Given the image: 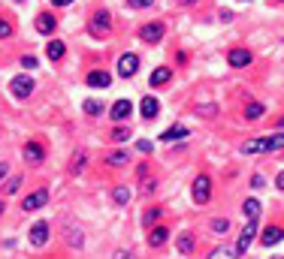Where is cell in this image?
I'll return each instance as SVG.
<instances>
[{"mask_svg":"<svg viewBox=\"0 0 284 259\" xmlns=\"http://www.w3.org/2000/svg\"><path fill=\"white\" fill-rule=\"evenodd\" d=\"M166 241H169V229H166V226H154L151 235H148V244H151V247H160V244H166Z\"/></svg>","mask_w":284,"mask_h":259,"instance_id":"cell-17","label":"cell"},{"mask_svg":"<svg viewBox=\"0 0 284 259\" xmlns=\"http://www.w3.org/2000/svg\"><path fill=\"white\" fill-rule=\"evenodd\" d=\"M157 220H160V208H151V211L142 214V223H145V226H154Z\"/></svg>","mask_w":284,"mask_h":259,"instance_id":"cell-25","label":"cell"},{"mask_svg":"<svg viewBox=\"0 0 284 259\" xmlns=\"http://www.w3.org/2000/svg\"><path fill=\"white\" fill-rule=\"evenodd\" d=\"M6 172H9V166H6V163H0V181L6 178Z\"/></svg>","mask_w":284,"mask_h":259,"instance_id":"cell-38","label":"cell"},{"mask_svg":"<svg viewBox=\"0 0 284 259\" xmlns=\"http://www.w3.org/2000/svg\"><path fill=\"white\" fill-rule=\"evenodd\" d=\"M0 214H3V202H0Z\"/></svg>","mask_w":284,"mask_h":259,"instance_id":"cell-42","label":"cell"},{"mask_svg":"<svg viewBox=\"0 0 284 259\" xmlns=\"http://www.w3.org/2000/svg\"><path fill=\"white\" fill-rule=\"evenodd\" d=\"M9 33H12L9 21H6V18H0V39H3V36H9Z\"/></svg>","mask_w":284,"mask_h":259,"instance_id":"cell-34","label":"cell"},{"mask_svg":"<svg viewBox=\"0 0 284 259\" xmlns=\"http://www.w3.org/2000/svg\"><path fill=\"white\" fill-rule=\"evenodd\" d=\"M136 148H139L142 154H151V142H148V139H139V142H136Z\"/></svg>","mask_w":284,"mask_h":259,"instance_id":"cell-32","label":"cell"},{"mask_svg":"<svg viewBox=\"0 0 284 259\" xmlns=\"http://www.w3.org/2000/svg\"><path fill=\"white\" fill-rule=\"evenodd\" d=\"M112 196H115V202H118V205H127V202H130V190H127V187H118Z\"/></svg>","mask_w":284,"mask_h":259,"instance_id":"cell-28","label":"cell"},{"mask_svg":"<svg viewBox=\"0 0 284 259\" xmlns=\"http://www.w3.org/2000/svg\"><path fill=\"white\" fill-rule=\"evenodd\" d=\"M263 115V103H248V109H245V118L248 121H257Z\"/></svg>","mask_w":284,"mask_h":259,"instance_id":"cell-22","label":"cell"},{"mask_svg":"<svg viewBox=\"0 0 284 259\" xmlns=\"http://www.w3.org/2000/svg\"><path fill=\"white\" fill-rule=\"evenodd\" d=\"M45 199H48V193H45V190H33V193L21 202V208H24V211H36V208H42V205H45Z\"/></svg>","mask_w":284,"mask_h":259,"instance_id":"cell-10","label":"cell"},{"mask_svg":"<svg viewBox=\"0 0 284 259\" xmlns=\"http://www.w3.org/2000/svg\"><path fill=\"white\" fill-rule=\"evenodd\" d=\"M284 148V133L275 136H263V139H251L242 145V154H257V151H281Z\"/></svg>","mask_w":284,"mask_h":259,"instance_id":"cell-1","label":"cell"},{"mask_svg":"<svg viewBox=\"0 0 284 259\" xmlns=\"http://www.w3.org/2000/svg\"><path fill=\"white\" fill-rule=\"evenodd\" d=\"M18 187H21V178H12V181H9V184H6V193H15V190H18Z\"/></svg>","mask_w":284,"mask_h":259,"instance_id":"cell-36","label":"cell"},{"mask_svg":"<svg viewBox=\"0 0 284 259\" xmlns=\"http://www.w3.org/2000/svg\"><path fill=\"white\" fill-rule=\"evenodd\" d=\"M45 51H48V57H51V60H61L67 48H64V42H58V39H54V42H48V48H45Z\"/></svg>","mask_w":284,"mask_h":259,"instance_id":"cell-21","label":"cell"},{"mask_svg":"<svg viewBox=\"0 0 284 259\" xmlns=\"http://www.w3.org/2000/svg\"><path fill=\"white\" fill-rule=\"evenodd\" d=\"M260 241H263L266 247H275L278 241H284V229L281 226H266V229L260 232Z\"/></svg>","mask_w":284,"mask_h":259,"instance_id":"cell-8","label":"cell"},{"mask_svg":"<svg viewBox=\"0 0 284 259\" xmlns=\"http://www.w3.org/2000/svg\"><path fill=\"white\" fill-rule=\"evenodd\" d=\"M21 66H24V69H33V66H36V57H21Z\"/></svg>","mask_w":284,"mask_h":259,"instance_id":"cell-37","label":"cell"},{"mask_svg":"<svg viewBox=\"0 0 284 259\" xmlns=\"http://www.w3.org/2000/svg\"><path fill=\"white\" fill-rule=\"evenodd\" d=\"M254 235H257V217H248V223H245V229L239 232V241H236V253L239 256L248 250V244L254 241Z\"/></svg>","mask_w":284,"mask_h":259,"instance_id":"cell-3","label":"cell"},{"mask_svg":"<svg viewBox=\"0 0 284 259\" xmlns=\"http://www.w3.org/2000/svg\"><path fill=\"white\" fill-rule=\"evenodd\" d=\"M227 60H230V66H248V63H251V51L236 48V51H230V54H227Z\"/></svg>","mask_w":284,"mask_h":259,"instance_id":"cell-14","label":"cell"},{"mask_svg":"<svg viewBox=\"0 0 284 259\" xmlns=\"http://www.w3.org/2000/svg\"><path fill=\"white\" fill-rule=\"evenodd\" d=\"M136 69H139V54L127 51V54H121V57H118V75L130 78V75H136Z\"/></svg>","mask_w":284,"mask_h":259,"instance_id":"cell-4","label":"cell"},{"mask_svg":"<svg viewBox=\"0 0 284 259\" xmlns=\"http://www.w3.org/2000/svg\"><path fill=\"white\" fill-rule=\"evenodd\" d=\"M260 211H263L260 208V199H248L245 202V217H260Z\"/></svg>","mask_w":284,"mask_h":259,"instance_id":"cell-23","label":"cell"},{"mask_svg":"<svg viewBox=\"0 0 284 259\" xmlns=\"http://www.w3.org/2000/svg\"><path fill=\"white\" fill-rule=\"evenodd\" d=\"M169 75H173V72H169L166 66H157V69L151 72V88H160V84H166V81H169Z\"/></svg>","mask_w":284,"mask_h":259,"instance_id":"cell-19","label":"cell"},{"mask_svg":"<svg viewBox=\"0 0 284 259\" xmlns=\"http://www.w3.org/2000/svg\"><path fill=\"white\" fill-rule=\"evenodd\" d=\"M42 157H45V148L42 145H36V142H27L24 145V160L27 163H39Z\"/></svg>","mask_w":284,"mask_h":259,"instance_id":"cell-13","label":"cell"},{"mask_svg":"<svg viewBox=\"0 0 284 259\" xmlns=\"http://www.w3.org/2000/svg\"><path fill=\"white\" fill-rule=\"evenodd\" d=\"M112 27V15L106 12V9H97L94 12V18H91V30H100V33H106Z\"/></svg>","mask_w":284,"mask_h":259,"instance_id":"cell-9","label":"cell"},{"mask_svg":"<svg viewBox=\"0 0 284 259\" xmlns=\"http://www.w3.org/2000/svg\"><path fill=\"white\" fill-rule=\"evenodd\" d=\"M139 36H142V42H157V39L163 36V24H160V21H148V24L139 30Z\"/></svg>","mask_w":284,"mask_h":259,"instance_id":"cell-7","label":"cell"},{"mask_svg":"<svg viewBox=\"0 0 284 259\" xmlns=\"http://www.w3.org/2000/svg\"><path fill=\"white\" fill-rule=\"evenodd\" d=\"M30 244H33V247H45V244H48V223H45V220H36V223L30 226Z\"/></svg>","mask_w":284,"mask_h":259,"instance_id":"cell-6","label":"cell"},{"mask_svg":"<svg viewBox=\"0 0 284 259\" xmlns=\"http://www.w3.org/2000/svg\"><path fill=\"white\" fill-rule=\"evenodd\" d=\"M112 139H115V142H124V139H130V130H127V127H115V130H112Z\"/></svg>","mask_w":284,"mask_h":259,"instance_id":"cell-29","label":"cell"},{"mask_svg":"<svg viewBox=\"0 0 284 259\" xmlns=\"http://www.w3.org/2000/svg\"><path fill=\"white\" fill-rule=\"evenodd\" d=\"M191 196H194V202H197V205H206V202L212 199V178H209V175H197Z\"/></svg>","mask_w":284,"mask_h":259,"instance_id":"cell-2","label":"cell"},{"mask_svg":"<svg viewBox=\"0 0 284 259\" xmlns=\"http://www.w3.org/2000/svg\"><path fill=\"white\" fill-rule=\"evenodd\" d=\"M182 3H188V6H191V3H197V0H182Z\"/></svg>","mask_w":284,"mask_h":259,"instance_id":"cell-41","label":"cell"},{"mask_svg":"<svg viewBox=\"0 0 284 259\" xmlns=\"http://www.w3.org/2000/svg\"><path fill=\"white\" fill-rule=\"evenodd\" d=\"M12 97H18V100H24V97H30L33 94V78L30 75H18V78H12Z\"/></svg>","mask_w":284,"mask_h":259,"instance_id":"cell-5","label":"cell"},{"mask_svg":"<svg viewBox=\"0 0 284 259\" xmlns=\"http://www.w3.org/2000/svg\"><path fill=\"white\" fill-rule=\"evenodd\" d=\"M82 166H85V151H79V154H76V163H73V172L79 175V172H82Z\"/></svg>","mask_w":284,"mask_h":259,"instance_id":"cell-30","label":"cell"},{"mask_svg":"<svg viewBox=\"0 0 284 259\" xmlns=\"http://www.w3.org/2000/svg\"><path fill=\"white\" fill-rule=\"evenodd\" d=\"M251 187H254V190L266 187V178H263V175H254V178H251Z\"/></svg>","mask_w":284,"mask_h":259,"instance_id":"cell-33","label":"cell"},{"mask_svg":"<svg viewBox=\"0 0 284 259\" xmlns=\"http://www.w3.org/2000/svg\"><path fill=\"white\" fill-rule=\"evenodd\" d=\"M51 3H54V6H70L73 0H51Z\"/></svg>","mask_w":284,"mask_h":259,"instance_id":"cell-39","label":"cell"},{"mask_svg":"<svg viewBox=\"0 0 284 259\" xmlns=\"http://www.w3.org/2000/svg\"><path fill=\"white\" fill-rule=\"evenodd\" d=\"M185 136H191V130H188L185 124L169 127V130H163V133H160V139H163V142H176V139H185Z\"/></svg>","mask_w":284,"mask_h":259,"instance_id":"cell-16","label":"cell"},{"mask_svg":"<svg viewBox=\"0 0 284 259\" xmlns=\"http://www.w3.org/2000/svg\"><path fill=\"white\" fill-rule=\"evenodd\" d=\"M54 24H58V21H54V15H45V12H42V15L36 18V30H39V33H51V30H54Z\"/></svg>","mask_w":284,"mask_h":259,"instance_id":"cell-18","label":"cell"},{"mask_svg":"<svg viewBox=\"0 0 284 259\" xmlns=\"http://www.w3.org/2000/svg\"><path fill=\"white\" fill-rule=\"evenodd\" d=\"M127 3H130L133 9H145V6H151L154 0H127Z\"/></svg>","mask_w":284,"mask_h":259,"instance_id":"cell-35","label":"cell"},{"mask_svg":"<svg viewBox=\"0 0 284 259\" xmlns=\"http://www.w3.org/2000/svg\"><path fill=\"white\" fill-rule=\"evenodd\" d=\"M106 163H109V166H124V163H127V154H124V151H112V154L106 157Z\"/></svg>","mask_w":284,"mask_h":259,"instance_id":"cell-24","label":"cell"},{"mask_svg":"<svg viewBox=\"0 0 284 259\" xmlns=\"http://www.w3.org/2000/svg\"><path fill=\"white\" fill-rule=\"evenodd\" d=\"M275 184H278V190H284V172L278 175V181H275Z\"/></svg>","mask_w":284,"mask_h":259,"instance_id":"cell-40","label":"cell"},{"mask_svg":"<svg viewBox=\"0 0 284 259\" xmlns=\"http://www.w3.org/2000/svg\"><path fill=\"white\" fill-rule=\"evenodd\" d=\"M224 256H239V253H236V247H230V250L227 247H218V250L209 253V259H224Z\"/></svg>","mask_w":284,"mask_h":259,"instance_id":"cell-26","label":"cell"},{"mask_svg":"<svg viewBox=\"0 0 284 259\" xmlns=\"http://www.w3.org/2000/svg\"><path fill=\"white\" fill-rule=\"evenodd\" d=\"M179 253H182V256L194 253V235H191V232H182V235H179Z\"/></svg>","mask_w":284,"mask_h":259,"instance_id":"cell-20","label":"cell"},{"mask_svg":"<svg viewBox=\"0 0 284 259\" xmlns=\"http://www.w3.org/2000/svg\"><path fill=\"white\" fill-rule=\"evenodd\" d=\"M103 112V103L100 100H88L85 103V115H100Z\"/></svg>","mask_w":284,"mask_h":259,"instance_id":"cell-27","label":"cell"},{"mask_svg":"<svg viewBox=\"0 0 284 259\" xmlns=\"http://www.w3.org/2000/svg\"><path fill=\"white\" fill-rule=\"evenodd\" d=\"M212 229H215V232H227L230 223H227V220H212Z\"/></svg>","mask_w":284,"mask_h":259,"instance_id":"cell-31","label":"cell"},{"mask_svg":"<svg viewBox=\"0 0 284 259\" xmlns=\"http://www.w3.org/2000/svg\"><path fill=\"white\" fill-rule=\"evenodd\" d=\"M133 112V106H130V100H115V106H112V121H124L127 115Z\"/></svg>","mask_w":284,"mask_h":259,"instance_id":"cell-12","label":"cell"},{"mask_svg":"<svg viewBox=\"0 0 284 259\" xmlns=\"http://www.w3.org/2000/svg\"><path fill=\"white\" fill-rule=\"evenodd\" d=\"M88 84H91V88H109V84H112V75L103 72V69H94V72L88 75Z\"/></svg>","mask_w":284,"mask_h":259,"instance_id":"cell-15","label":"cell"},{"mask_svg":"<svg viewBox=\"0 0 284 259\" xmlns=\"http://www.w3.org/2000/svg\"><path fill=\"white\" fill-rule=\"evenodd\" d=\"M157 112H160V103H157V97H142V106H139V115L142 118H157Z\"/></svg>","mask_w":284,"mask_h":259,"instance_id":"cell-11","label":"cell"}]
</instances>
